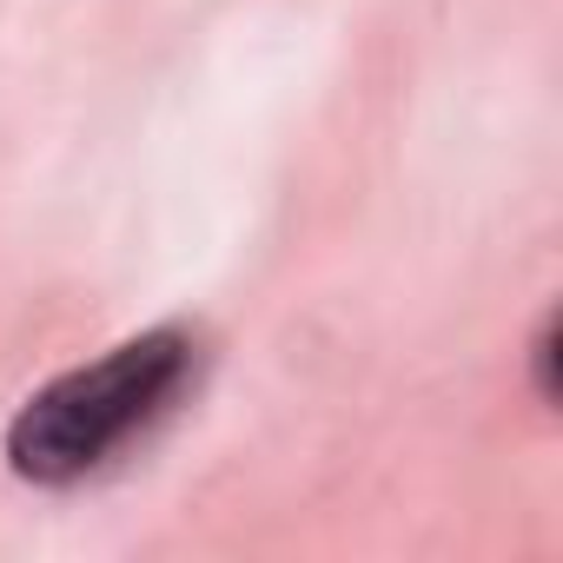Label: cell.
<instances>
[{"mask_svg":"<svg viewBox=\"0 0 563 563\" xmlns=\"http://www.w3.org/2000/svg\"><path fill=\"white\" fill-rule=\"evenodd\" d=\"M199 378V339L186 325H153L120 339L107 358L41 385L8 424V464L27 484H80L107 471L133 438H146Z\"/></svg>","mask_w":563,"mask_h":563,"instance_id":"1","label":"cell"}]
</instances>
